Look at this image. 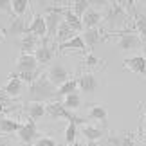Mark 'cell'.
<instances>
[{
  "label": "cell",
  "mask_w": 146,
  "mask_h": 146,
  "mask_svg": "<svg viewBox=\"0 0 146 146\" xmlns=\"http://www.w3.org/2000/svg\"><path fill=\"white\" fill-rule=\"evenodd\" d=\"M56 98V87L50 85L45 74H40V78L29 85V103H45Z\"/></svg>",
  "instance_id": "6da1fadb"
},
{
  "label": "cell",
  "mask_w": 146,
  "mask_h": 146,
  "mask_svg": "<svg viewBox=\"0 0 146 146\" xmlns=\"http://www.w3.org/2000/svg\"><path fill=\"white\" fill-rule=\"evenodd\" d=\"M105 9H106V15H105L103 20H105V24L110 31H117V29L126 25L128 15H126V11H125L121 2H106Z\"/></svg>",
  "instance_id": "7a4b0ae2"
},
{
  "label": "cell",
  "mask_w": 146,
  "mask_h": 146,
  "mask_svg": "<svg viewBox=\"0 0 146 146\" xmlns=\"http://www.w3.org/2000/svg\"><path fill=\"white\" fill-rule=\"evenodd\" d=\"M45 114L50 117V119H67L69 123H76V125L85 123L80 115H76L74 112L67 110L60 99H58V101H50V103L45 105Z\"/></svg>",
  "instance_id": "3957f363"
},
{
  "label": "cell",
  "mask_w": 146,
  "mask_h": 146,
  "mask_svg": "<svg viewBox=\"0 0 146 146\" xmlns=\"http://www.w3.org/2000/svg\"><path fill=\"white\" fill-rule=\"evenodd\" d=\"M61 11H63V7H49L47 15L43 16V20H45V29H47V36H45L47 40H54L56 33H58V27H60L61 22H63Z\"/></svg>",
  "instance_id": "277c9868"
},
{
  "label": "cell",
  "mask_w": 146,
  "mask_h": 146,
  "mask_svg": "<svg viewBox=\"0 0 146 146\" xmlns=\"http://www.w3.org/2000/svg\"><path fill=\"white\" fill-rule=\"evenodd\" d=\"M45 76H47V80L50 81V85H54L56 88L61 87L65 81L70 80V72L67 70L65 67L60 63V61H54V63L49 67V70H47Z\"/></svg>",
  "instance_id": "5b68a950"
},
{
  "label": "cell",
  "mask_w": 146,
  "mask_h": 146,
  "mask_svg": "<svg viewBox=\"0 0 146 146\" xmlns=\"http://www.w3.org/2000/svg\"><path fill=\"white\" fill-rule=\"evenodd\" d=\"M119 40H117V49L121 50H135L143 47V40L139 38L137 33L133 31H126V33H119Z\"/></svg>",
  "instance_id": "8992f818"
},
{
  "label": "cell",
  "mask_w": 146,
  "mask_h": 146,
  "mask_svg": "<svg viewBox=\"0 0 146 146\" xmlns=\"http://www.w3.org/2000/svg\"><path fill=\"white\" fill-rule=\"evenodd\" d=\"M16 133H18V139L24 144H33L38 139V135H40L35 121H27V123H24V125H20V130Z\"/></svg>",
  "instance_id": "52a82bcc"
},
{
  "label": "cell",
  "mask_w": 146,
  "mask_h": 146,
  "mask_svg": "<svg viewBox=\"0 0 146 146\" xmlns=\"http://www.w3.org/2000/svg\"><path fill=\"white\" fill-rule=\"evenodd\" d=\"M33 56L36 58L38 65H49L50 61H52V58H54V49L49 45V40H47V38H43V40H42L40 47L33 52Z\"/></svg>",
  "instance_id": "ba28073f"
},
{
  "label": "cell",
  "mask_w": 146,
  "mask_h": 146,
  "mask_svg": "<svg viewBox=\"0 0 146 146\" xmlns=\"http://www.w3.org/2000/svg\"><path fill=\"white\" fill-rule=\"evenodd\" d=\"M33 70H38V61L33 54H24L22 52L16 60V65H15V74H20V72H33Z\"/></svg>",
  "instance_id": "9c48e42d"
},
{
  "label": "cell",
  "mask_w": 146,
  "mask_h": 146,
  "mask_svg": "<svg viewBox=\"0 0 146 146\" xmlns=\"http://www.w3.org/2000/svg\"><path fill=\"white\" fill-rule=\"evenodd\" d=\"M101 22H103V15H101V11L96 9V7H92V5H90V9L81 16L83 29H98Z\"/></svg>",
  "instance_id": "30bf717a"
},
{
  "label": "cell",
  "mask_w": 146,
  "mask_h": 146,
  "mask_svg": "<svg viewBox=\"0 0 146 146\" xmlns=\"http://www.w3.org/2000/svg\"><path fill=\"white\" fill-rule=\"evenodd\" d=\"M98 85H99L98 78H96V74H92V72H85V74H81L78 78V88L85 94H94Z\"/></svg>",
  "instance_id": "8fae6325"
},
{
  "label": "cell",
  "mask_w": 146,
  "mask_h": 146,
  "mask_svg": "<svg viewBox=\"0 0 146 146\" xmlns=\"http://www.w3.org/2000/svg\"><path fill=\"white\" fill-rule=\"evenodd\" d=\"M27 29H29V24H27L25 16H15V18H11V22H9L7 35H11V36H24V35H27Z\"/></svg>",
  "instance_id": "7c38bea8"
},
{
  "label": "cell",
  "mask_w": 146,
  "mask_h": 146,
  "mask_svg": "<svg viewBox=\"0 0 146 146\" xmlns=\"http://www.w3.org/2000/svg\"><path fill=\"white\" fill-rule=\"evenodd\" d=\"M27 33L29 35H35L38 36L40 40H43V38L47 36V29H45V20H43L42 15H35L29 24V29H27Z\"/></svg>",
  "instance_id": "4fadbf2b"
},
{
  "label": "cell",
  "mask_w": 146,
  "mask_h": 146,
  "mask_svg": "<svg viewBox=\"0 0 146 146\" xmlns=\"http://www.w3.org/2000/svg\"><path fill=\"white\" fill-rule=\"evenodd\" d=\"M106 146H135V139L132 133H112L106 137Z\"/></svg>",
  "instance_id": "5bb4252c"
},
{
  "label": "cell",
  "mask_w": 146,
  "mask_h": 146,
  "mask_svg": "<svg viewBox=\"0 0 146 146\" xmlns=\"http://www.w3.org/2000/svg\"><path fill=\"white\" fill-rule=\"evenodd\" d=\"M18 47H20V50L24 54H33L38 47H40V38L27 33V35H24V36H22V40L18 42Z\"/></svg>",
  "instance_id": "9a60e30c"
},
{
  "label": "cell",
  "mask_w": 146,
  "mask_h": 146,
  "mask_svg": "<svg viewBox=\"0 0 146 146\" xmlns=\"http://www.w3.org/2000/svg\"><path fill=\"white\" fill-rule=\"evenodd\" d=\"M22 90H24V83H22L18 78H16V74H11V76H9V81L5 83V87L2 88V92H4L7 98H16V96H20Z\"/></svg>",
  "instance_id": "2e32d148"
},
{
  "label": "cell",
  "mask_w": 146,
  "mask_h": 146,
  "mask_svg": "<svg viewBox=\"0 0 146 146\" xmlns=\"http://www.w3.org/2000/svg\"><path fill=\"white\" fill-rule=\"evenodd\" d=\"M125 67L130 69L132 72H135V74H146V58L141 54L130 56V58L125 60Z\"/></svg>",
  "instance_id": "e0dca14e"
},
{
  "label": "cell",
  "mask_w": 146,
  "mask_h": 146,
  "mask_svg": "<svg viewBox=\"0 0 146 146\" xmlns=\"http://www.w3.org/2000/svg\"><path fill=\"white\" fill-rule=\"evenodd\" d=\"M61 16H63V22H65V24L69 25L74 33H81V31H83L81 18H78V16L70 11V7H63V11H61Z\"/></svg>",
  "instance_id": "ac0fdd59"
},
{
  "label": "cell",
  "mask_w": 146,
  "mask_h": 146,
  "mask_svg": "<svg viewBox=\"0 0 146 146\" xmlns=\"http://www.w3.org/2000/svg\"><path fill=\"white\" fill-rule=\"evenodd\" d=\"M81 38H83V42H85V47H88V49H94L101 40H103L99 27L98 29H83Z\"/></svg>",
  "instance_id": "d6986e66"
},
{
  "label": "cell",
  "mask_w": 146,
  "mask_h": 146,
  "mask_svg": "<svg viewBox=\"0 0 146 146\" xmlns=\"http://www.w3.org/2000/svg\"><path fill=\"white\" fill-rule=\"evenodd\" d=\"M83 135L87 137V141H92V143H99L101 139H103L106 135V130H103V128L99 126H92V125H85L81 128Z\"/></svg>",
  "instance_id": "ffe728a7"
},
{
  "label": "cell",
  "mask_w": 146,
  "mask_h": 146,
  "mask_svg": "<svg viewBox=\"0 0 146 146\" xmlns=\"http://www.w3.org/2000/svg\"><path fill=\"white\" fill-rule=\"evenodd\" d=\"M20 125L16 119L13 117H0V133H4V135H11V133H16L20 130Z\"/></svg>",
  "instance_id": "44dd1931"
},
{
  "label": "cell",
  "mask_w": 146,
  "mask_h": 146,
  "mask_svg": "<svg viewBox=\"0 0 146 146\" xmlns=\"http://www.w3.org/2000/svg\"><path fill=\"white\" fill-rule=\"evenodd\" d=\"M25 114L29 115V121H38L40 117L45 115V103H27Z\"/></svg>",
  "instance_id": "7402d4cb"
},
{
  "label": "cell",
  "mask_w": 146,
  "mask_h": 146,
  "mask_svg": "<svg viewBox=\"0 0 146 146\" xmlns=\"http://www.w3.org/2000/svg\"><path fill=\"white\" fill-rule=\"evenodd\" d=\"M76 35H78V33L72 31L70 27L65 24V22H61L60 27H58V33H56V36H54V40L58 42V45H61V43H65V42L72 40V38H74Z\"/></svg>",
  "instance_id": "603a6c76"
},
{
  "label": "cell",
  "mask_w": 146,
  "mask_h": 146,
  "mask_svg": "<svg viewBox=\"0 0 146 146\" xmlns=\"http://www.w3.org/2000/svg\"><path fill=\"white\" fill-rule=\"evenodd\" d=\"M78 92V80H74V78H70L69 81H65L61 87L56 88V98H65V96H70V94Z\"/></svg>",
  "instance_id": "cb8c5ba5"
},
{
  "label": "cell",
  "mask_w": 146,
  "mask_h": 146,
  "mask_svg": "<svg viewBox=\"0 0 146 146\" xmlns=\"http://www.w3.org/2000/svg\"><path fill=\"white\" fill-rule=\"evenodd\" d=\"M58 49L60 50H85L87 47H85V42H83V38H81V35H76L72 40H69V42H65V43H61V45H58Z\"/></svg>",
  "instance_id": "d4e9b609"
},
{
  "label": "cell",
  "mask_w": 146,
  "mask_h": 146,
  "mask_svg": "<svg viewBox=\"0 0 146 146\" xmlns=\"http://www.w3.org/2000/svg\"><path fill=\"white\" fill-rule=\"evenodd\" d=\"M106 117H108V110H106L105 105H92L90 110H88V119L106 123Z\"/></svg>",
  "instance_id": "484cf974"
},
{
  "label": "cell",
  "mask_w": 146,
  "mask_h": 146,
  "mask_svg": "<svg viewBox=\"0 0 146 146\" xmlns=\"http://www.w3.org/2000/svg\"><path fill=\"white\" fill-rule=\"evenodd\" d=\"M61 103H63V106H65L67 110L74 112V110H78L81 106V96L78 92H74V94H70V96H65Z\"/></svg>",
  "instance_id": "4316f807"
},
{
  "label": "cell",
  "mask_w": 146,
  "mask_h": 146,
  "mask_svg": "<svg viewBox=\"0 0 146 146\" xmlns=\"http://www.w3.org/2000/svg\"><path fill=\"white\" fill-rule=\"evenodd\" d=\"M88 9H90V2H88V0H74V2L70 4V11L78 18H81Z\"/></svg>",
  "instance_id": "83f0119b"
},
{
  "label": "cell",
  "mask_w": 146,
  "mask_h": 146,
  "mask_svg": "<svg viewBox=\"0 0 146 146\" xmlns=\"http://www.w3.org/2000/svg\"><path fill=\"white\" fill-rule=\"evenodd\" d=\"M27 7H29V0H11V15L15 16H24Z\"/></svg>",
  "instance_id": "f1b7e54d"
},
{
  "label": "cell",
  "mask_w": 146,
  "mask_h": 146,
  "mask_svg": "<svg viewBox=\"0 0 146 146\" xmlns=\"http://www.w3.org/2000/svg\"><path fill=\"white\" fill-rule=\"evenodd\" d=\"M135 29H137V35H139V38L143 40V43L146 42V16L144 15H141V13H137L135 11Z\"/></svg>",
  "instance_id": "f546056e"
},
{
  "label": "cell",
  "mask_w": 146,
  "mask_h": 146,
  "mask_svg": "<svg viewBox=\"0 0 146 146\" xmlns=\"http://www.w3.org/2000/svg\"><path fill=\"white\" fill-rule=\"evenodd\" d=\"M76 135H78V125L76 123H67V128H65V143H67V146L76 143Z\"/></svg>",
  "instance_id": "4dcf8cb0"
},
{
  "label": "cell",
  "mask_w": 146,
  "mask_h": 146,
  "mask_svg": "<svg viewBox=\"0 0 146 146\" xmlns=\"http://www.w3.org/2000/svg\"><path fill=\"white\" fill-rule=\"evenodd\" d=\"M15 74V72H13ZM16 78H18V80L22 81V83H35L38 78H40V72L38 70H33V72H20V74H16Z\"/></svg>",
  "instance_id": "1f68e13d"
},
{
  "label": "cell",
  "mask_w": 146,
  "mask_h": 146,
  "mask_svg": "<svg viewBox=\"0 0 146 146\" xmlns=\"http://www.w3.org/2000/svg\"><path fill=\"white\" fill-rule=\"evenodd\" d=\"M33 146H58L52 137H38Z\"/></svg>",
  "instance_id": "d6a6232c"
},
{
  "label": "cell",
  "mask_w": 146,
  "mask_h": 146,
  "mask_svg": "<svg viewBox=\"0 0 146 146\" xmlns=\"http://www.w3.org/2000/svg\"><path fill=\"white\" fill-rule=\"evenodd\" d=\"M99 63H103V61H101L98 56H94L92 52H87V56H85V65L87 67H96Z\"/></svg>",
  "instance_id": "836d02e7"
},
{
  "label": "cell",
  "mask_w": 146,
  "mask_h": 146,
  "mask_svg": "<svg viewBox=\"0 0 146 146\" xmlns=\"http://www.w3.org/2000/svg\"><path fill=\"white\" fill-rule=\"evenodd\" d=\"M0 11L2 13H11V0H0Z\"/></svg>",
  "instance_id": "e575fe53"
},
{
  "label": "cell",
  "mask_w": 146,
  "mask_h": 146,
  "mask_svg": "<svg viewBox=\"0 0 146 146\" xmlns=\"http://www.w3.org/2000/svg\"><path fill=\"white\" fill-rule=\"evenodd\" d=\"M0 146H11V137L9 135H0Z\"/></svg>",
  "instance_id": "d590c367"
},
{
  "label": "cell",
  "mask_w": 146,
  "mask_h": 146,
  "mask_svg": "<svg viewBox=\"0 0 146 146\" xmlns=\"http://www.w3.org/2000/svg\"><path fill=\"white\" fill-rule=\"evenodd\" d=\"M83 146H101L99 143H92V141H87L85 144H83Z\"/></svg>",
  "instance_id": "8d00e7d4"
},
{
  "label": "cell",
  "mask_w": 146,
  "mask_h": 146,
  "mask_svg": "<svg viewBox=\"0 0 146 146\" xmlns=\"http://www.w3.org/2000/svg\"><path fill=\"white\" fill-rule=\"evenodd\" d=\"M143 141H144V144H146V130L143 132Z\"/></svg>",
  "instance_id": "74e56055"
},
{
  "label": "cell",
  "mask_w": 146,
  "mask_h": 146,
  "mask_svg": "<svg viewBox=\"0 0 146 146\" xmlns=\"http://www.w3.org/2000/svg\"><path fill=\"white\" fill-rule=\"evenodd\" d=\"M144 125H146V112H144Z\"/></svg>",
  "instance_id": "f35d334b"
},
{
  "label": "cell",
  "mask_w": 146,
  "mask_h": 146,
  "mask_svg": "<svg viewBox=\"0 0 146 146\" xmlns=\"http://www.w3.org/2000/svg\"><path fill=\"white\" fill-rule=\"evenodd\" d=\"M25 146H33V144H25Z\"/></svg>",
  "instance_id": "ab89813d"
},
{
  "label": "cell",
  "mask_w": 146,
  "mask_h": 146,
  "mask_svg": "<svg viewBox=\"0 0 146 146\" xmlns=\"http://www.w3.org/2000/svg\"><path fill=\"white\" fill-rule=\"evenodd\" d=\"M144 5H146V2H144Z\"/></svg>",
  "instance_id": "60d3db41"
}]
</instances>
